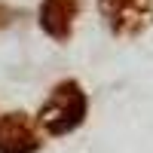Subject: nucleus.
I'll use <instances>...</instances> for the list:
<instances>
[{"instance_id": "obj_1", "label": "nucleus", "mask_w": 153, "mask_h": 153, "mask_svg": "<svg viewBox=\"0 0 153 153\" xmlns=\"http://www.w3.org/2000/svg\"><path fill=\"white\" fill-rule=\"evenodd\" d=\"M89 113V95L80 80H61L52 86L37 113V126H43L49 135H68L80 129Z\"/></svg>"}, {"instance_id": "obj_2", "label": "nucleus", "mask_w": 153, "mask_h": 153, "mask_svg": "<svg viewBox=\"0 0 153 153\" xmlns=\"http://www.w3.org/2000/svg\"><path fill=\"white\" fill-rule=\"evenodd\" d=\"M98 9L117 37H138L153 25V0H98Z\"/></svg>"}, {"instance_id": "obj_3", "label": "nucleus", "mask_w": 153, "mask_h": 153, "mask_svg": "<svg viewBox=\"0 0 153 153\" xmlns=\"http://www.w3.org/2000/svg\"><path fill=\"white\" fill-rule=\"evenodd\" d=\"M43 132L25 110H9L0 117V153H37Z\"/></svg>"}, {"instance_id": "obj_4", "label": "nucleus", "mask_w": 153, "mask_h": 153, "mask_svg": "<svg viewBox=\"0 0 153 153\" xmlns=\"http://www.w3.org/2000/svg\"><path fill=\"white\" fill-rule=\"evenodd\" d=\"M80 19V0H40L37 25L55 43H68L74 37V25Z\"/></svg>"}, {"instance_id": "obj_5", "label": "nucleus", "mask_w": 153, "mask_h": 153, "mask_svg": "<svg viewBox=\"0 0 153 153\" xmlns=\"http://www.w3.org/2000/svg\"><path fill=\"white\" fill-rule=\"evenodd\" d=\"M16 19H19V12H16V9H12L9 3H3V0H0V31H6V28H9V25H12V22H16Z\"/></svg>"}]
</instances>
